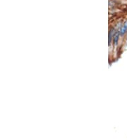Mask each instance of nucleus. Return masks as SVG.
Returning a JSON list of instances; mask_svg holds the SVG:
<instances>
[{"label": "nucleus", "mask_w": 127, "mask_h": 140, "mask_svg": "<svg viewBox=\"0 0 127 140\" xmlns=\"http://www.w3.org/2000/svg\"><path fill=\"white\" fill-rule=\"evenodd\" d=\"M126 40H127V35H126Z\"/></svg>", "instance_id": "4"}, {"label": "nucleus", "mask_w": 127, "mask_h": 140, "mask_svg": "<svg viewBox=\"0 0 127 140\" xmlns=\"http://www.w3.org/2000/svg\"><path fill=\"white\" fill-rule=\"evenodd\" d=\"M119 36H120V32L119 31H117L114 33L113 37V40H114V44L117 45L118 44V41H119Z\"/></svg>", "instance_id": "3"}, {"label": "nucleus", "mask_w": 127, "mask_h": 140, "mask_svg": "<svg viewBox=\"0 0 127 140\" xmlns=\"http://www.w3.org/2000/svg\"><path fill=\"white\" fill-rule=\"evenodd\" d=\"M114 33H114V28H111L110 30H109V45H110V44H111L112 40V38H113Z\"/></svg>", "instance_id": "2"}, {"label": "nucleus", "mask_w": 127, "mask_h": 140, "mask_svg": "<svg viewBox=\"0 0 127 140\" xmlns=\"http://www.w3.org/2000/svg\"><path fill=\"white\" fill-rule=\"evenodd\" d=\"M119 32H120L121 35H124L127 32V20L124 21V23L122 25V26L121 27Z\"/></svg>", "instance_id": "1"}]
</instances>
